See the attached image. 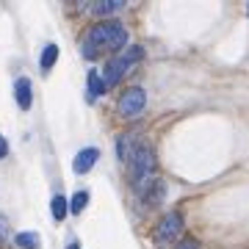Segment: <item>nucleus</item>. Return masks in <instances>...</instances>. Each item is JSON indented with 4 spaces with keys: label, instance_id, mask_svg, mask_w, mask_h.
Wrapping results in <instances>:
<instances>
[{
    "label": "nucleus",
    "instance_id": "nucleus-1",
    "mask_svg": "<svg viewBox=\"0 0 249 249\" xmlns=\"http://www.w3.org/2000/svg\"><path fill=\"white\" fill-rule=\"evenodd\" d=\"M124 45H127V31H124V25L116 22V19H106V22L94 25L86 34V39H83V55L86 58H94L100 50H122Z\"/></svg>",
    "mask_w": 249,
    "mask_h": 249
},
{
    "label": "nucleus",
    "instance_id": "nucleus-2",
    "mask_svg": "<svg viewBox=\"0 0 249 249\" xmlns=\"http://www.w3.org/2000/svg\"><path fill=\"white\" fill-rule=\"evenodd\" d=\"M155 152H152L150 144H136L133 152H130V175H133V183L142 194L144 188L155 180Z\"/></svg>",
    "mask_w": 249,
    "mask_h": 249
},
{
    "label": "nucleus",
    "instance_id": "nucleus-9",
    "mask_svg": "<svg viewBox=\"0 0 249 249\" xmlns=\"http://www.w3.org/2000/svg\"><path fill=\"white\" fill-rule=\"evenodd\" d=\"M106 80L100 78V72L97 70H91L89 72V97H100V94H106Z\"/></svg>",
    "mask_w": 249,
    "mask_h": 249
},
{
    "label": "nucleus",
    "instance_id": "nucleus-4",
    "mask_svg": "<svg viewBox=\"0 0 249 249\" xmlns=\"http://www.w3.org/2000/svg\"><path fill=\"white\" fill-rule=\"evenodd\" d=\"M144 106H147V94H144L142 86H130V89L122 91V97H119V114H122L124 119L139 116L144 111Z\"/></svg>",
    "mask_w": 249,
    "mask_h": 249
},
{
    "label": "nucleus",
    "instance_id": "nucleus-11",
    "mask_svg": "<svg viewBox=\"0 0 249 249\" xmlns=\"http://www.w3.org/2000/svg\"><path fill=\"white\" fill-rule=\"evenodd\" d=\"M14 241H17V247H22V249H39V244H42L39 232H19Z\"/></svg>",
    "mask_w": 249,
    "mask_h": 249
},
{
    "label": "nucleus",
    "instance_id": "nucleus-7",
    "mask_svg": "<svg viewBox=\"0 0 249 249\" xmlns=\"http://www.w3.org/2000/svg\"><path fill=\"white\" fill-rule=\"evenodd\" d=\"M163 194H166V183H163L160 178H155L150 186L142 191V199H144L147 205H158L160 199H163Z\"/></svg>",
    "mask_w": 249,
    "mask_h": 249
},
{
    "label": "nucleus",
    "instance_id": "nucleus-10",
    "mask_svg": "<svg viewBox=\"0 0 249 249\" xmlns=\"http://www.w3.org/2000/svg\"><path fill=\"white\" fill-rule=\"evenodd\" d=\"M50 211H53V219H55V222H61L64 216H67V211H70V202H67L61 194H55L53 202H50Z\"/></svg>",
    "mask_w": 249,
    "mask_h": 249
},
{
    "label": "nucleus",
    "instance_id": "nucleus-13",
    "mask_svg": "<svg viewBox=\"0 0 249 249\" xmlns=\"http://www.w3.org/2000/svg\"><path fill=\"white\" fill-rule=\"evenodd\" d=\"M55 58H58V47H55V45H47L45 53H42V61H39V64H42V70L47 72V70L55 64Z\"/></svg>",
    "mask_w": 249,
    "mask_h": 249
},
{
    "label": "nucleus",
    "instance_id": "nucleus-15",
    "mask_svg": "<svg viewBox=\"0 0 249 249\" xmlns=\"http://www.w3.org/2000/svg\"><path fill=\"white\" fill-rule=\"evenodd\" d=\"M196 247H199V244H196L194 238H183V241H178L172 249H196Z\"/></svg>",
    "mask_w": 249,
    "mask_h": 249
},
{
    "label": "nucleus",
    "instance_id": "nucleus-14",
    "mask_svg": "<svg viewBox=\"0 0 249 249\" xmlns=\"http://www.w3.org/2000/svg\"><path fill=\"white\" fill-rule=\"evenodd\" d=\"M86 202H89V194H86V191H78V194L72 196V202H70V211H72V213H80V211L86 208Z\"/></svg>",
    "mask_w": 249,
    "mask_h": 249
},
{
    "label": "nucleus",
    "instance_id": "nucleus-17",
    "mask_svg": "<svg viewBox=\"0 0 249 249\" xmlns=\"http://www.w3.org/2000/svg\"><path fill=\"white\" fill-rule=\"evenodd\" d=\"M67 249H78V241H70V247Z\"/></svg>",
    "mask_w": 249,
    "mask_h": 249
},
{
    "label": "nucleus",
    "instance_id": "nucleus-12",
    "mask_svg": "<svg viewBox=\"0 0 249 249\" xmlns=\"http://www.w3.org/2000/svg\"><path fill=\"white\" fill-rule=\"evenodd\" d=\"M122 6H124L122 0H103V3L94 6V14H114V11H119Z\"/></svg>",
    "mask_w": 249,
    "mask_h": 249
},
{
    "label": "nucleus",
    "instance_id": "nucleus-16",
    "mask_svg": "<svg viewBox=\"0 0 249 249\" xmlns=\"http://www.w3.org/2000/svg\"><path fill=\"white\" fill-rule=\"evenodd\" d=\"M6 152H9V144H6L3 136H0V158H6Z\"/></svg>",
    "mask_w": 249,
    "mask_h": 249
},
{
    "label": "nucleus",
    "instance_id": "nucleus-18",
    "mask_svg": "<svg viewBox=\"0 0 249 249\" xmlns=\"http://www.w3.org/2000/svg\"><path fill=\"white\" fill-rule=\"evenodd\" d=\"M247 14H249V6H247Z\"/></svg>",
    "mask_w": 249,
    "mask_h": 249
},
{
    "label": "nucleus",
    "instance_id": "nucleus-3",
    "mask_svg": "<svg viewBox=\"0 0 249 249\" xmlns=\"http://www.w3.org/2000/svg\"><path fill=\"white\" fill-rule=\"evenodd\" d=\"M142 55H144L142 47H124L116 58H111V61L106 64V70H103V80H106V86L119 83V80L130 72V67H133L136 61H142Z\"/></svg>",
    "mask_w": 249,
    "mask_h": 249
},
{
    "label": "nucleus",
    "instance_id": "nucleus-6",
    "mask_svg": "<svg viewBox=\"0 0 249 249\" xmlns=\"http://www.w3.org/2000/svg\"><path fill=\"white\" fill-rule=\"evenodd\" d=\"M100 158V152L94 150V147H86V150H80L78 155H75V160H72V169L78 172V175H86V172L97 163Z\"/></svg>",
    "mask_w": 249,
    "mask_h": 249
},
{
    "label": "nucleus",
    "instance_id": "nucleus-5",
    "mask_svg": "<svg viewBox=\"0 0 249 249\" xmlns=\"http://www.w3.org/2000/svg\"><path fill=\"white\" fill-rule=\"evenodd\" d=\"M180 232H183V216L178 211H172V213H166L158 222V227H155V241L158 244H169V241L178 238Z\"/></svg>",
    "mask_w": 249,
    "mask_h": 249
},
{
    "label": "nucleus",
    "instance_id": "nucleus-8",
    "mask_svg": "<svg viewBox=\"0 0 249 249\" xmlns=\"http://www.w3.org/2000/svg\"><path fill=\"white\" fill-rule=\"evenodd\" d=\"M14 94H17V106L22 108V111H28L31 103H34V94H31V80L19 78L17 83H14Z\"/></svg>",
    "mask_w": 249,
    "mask_h": 249
}]
</instances>
